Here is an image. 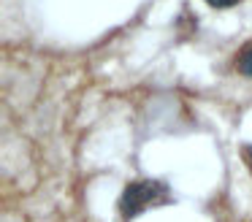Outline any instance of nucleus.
<instances>
[{
  "label": "nucleus",
  "instance_id": "obj_1",
  "mask_svg": "<svg viewBox=\"0 0 252 222\" xmlns=\"http://www.w3.org/2000/svg\"><path fill=\"white\" fill-rule=\"evenodd\" d=\"M168 203H171V187L165 182H160V179H133L120 192L117 217H120V222H133L144 211Z\"/></svg>",
  "mask_w": 252,
  "mask_h": 222
},
{
  "label": "nucleus",
  "instance_id": "obj_2",
  "mask_svg": "<svg viewBox=\"0 0 252 222\" xmlns=\"http://www.w3.org/2000/svg\"><path fill=\"white\" fill-rule=\"evenodd\" d=\"M233 68H236V73H241L244 79H252V41L239 49V54H236V60H233Z\"/></svg>",
  "mask_w": 252,
  "mask_h": 222
},
{
  "label": "nucleus",
  "instance_id": "obj_3",
  "mask_svg": "<svg viewBox=\"0 0 252 222\" xmlns=\"http://www.w3.org/2000/svg\"><path fill=\"white\" fill-rule=\"evenodd\" d=\"M241 160H244L247 171L252 173V144H244V146H241Z\"/></svg>",
  "mask_w": 252,
  "mask_h": 222
},
{
  "label": "nucleus",
  "instance_id": "obj_4",
  "mask_svg": "<svg viewBox=\"0 0 252 222\" xmlns=\"http://www.w3.org/2000/svg\"><path fill=\"white\" fill-rule=\"evenodd\" d=\"M206 3L212 5V8H220V11H222V8H230V5H236L239 0H206Z\"/></svg>",
  "mask_w": 252,
  "mask_h": 222
}]
</instances>
